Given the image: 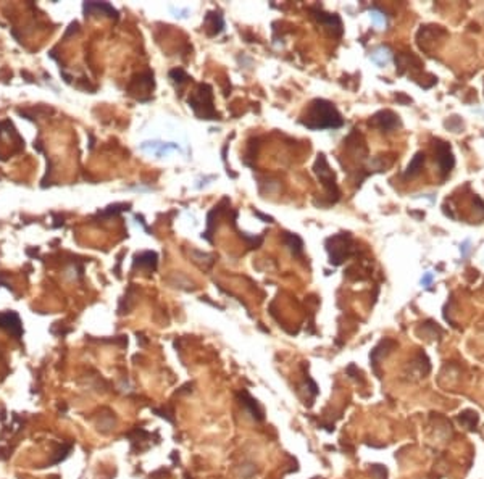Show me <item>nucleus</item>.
<instances>
[{
	"label": "nucleus",
	"instance_id": "1",
	"mask_svg": "<svg viewBox=\"0 0 484 479\" xmlns=\"http://www.w3.org/2000/svg\"><path fill=\"white\" fill-rule=\"evenodd\" d=\"M300 123L309 129L318 131L328 128H341L344 124V120L331 102L325 99H315L307 108V113L300 118Z\"/></svg>",
	"mask_w": 484,
	"mask_h": 479
},
{
	"label": "nucleus",
	"instance_id": "2",
	"mask_svg": "<svg viewBox=\"0 0 484 479\" xmlns=\"http://www.w3.org/2000/svg\"><path fill=\"white\" fill-rule=\"evenodd\" d=\"M189 105L200 120H220V115L213 108V90L208 84H199L189 97Z\"/></svg>",
	"mask_w": 484,
	"mask_h": 479
},
{
	"label": "nucleus",
	"instance_id": "3",
	"mask_svg": "<svg viewBox=\"0 0 484 479\" xmlns=\"http://www.w3.org/2000/svg\"><path fill=\"white\" fill-rule=\"evenodd\" d=\"M326 249L329 252V261L332 265H341L352 250L350 234H337L326 240Z\"/></svg>",
	"mask_w": 484,
	"mask_h": 479
},
{
	"label": "nucleus",
	"instance_id": "4",
	"mask_svg": "<svg viewBox=\"0 0 484 479\" xmlns=\"http://www.w3.org/2000/svg\"><path fill=\"white\" fill-rule=\"evenodd\" d=\"M313 170H315L316 176H318V179L321 181V184L325 186V189L328 190V194L334 195L336 200L339 199V189H337V184H336V174L332 173V170L329 168V165H328L325 154L318 155Z\"/></svg>",
	"mask_w": 484,
	"mask_h": 479
},
{
	"label": "nucleus",
	"instance_id": "5",
	"mask_svg": "<svg viewBox=\"0 0 484 479\" xmlns=\"http://www.w3.org/2000/svg\"><path fill=\"white\" fill-rule=\"evenodd\" d=\"M436 154H437V163H439L441 173H442L444 178H446V176L450 173V170L453 168V163H455V160H453V154L450 150V145L437 140Z\"/></svg>",
	"mask_w": 484,
	"mask_h": 479
},
{
	"label": "nucleus",
	"instance_id": "6",
	"mask_svg": "<svg viewBox=\"0 0 484 479\" xmlns=\"http://www.w3.org/2000/svg\"><path fill=\"white\" fill-rule=\"evenodd\" d=\"M370 123H373L381 131H386L387 133V131H392L394 128H397V126L400 124V120L396 113H392L391 110H382V112L376 113L375 117H373Z\"/></svg>",
	"mask_w": 484,
	"mask_h": 479
},
{
	"label": "nucleus",
	"instance_id": "7",
	"mask_svg": "<svg viewBox=\"0 0 484 479\" xmlns=\"http://www.w3.org/2000/svg\"><path fill=\"white\" fill-rule=\"evenodd\" d=\"M225 28V21H223V17L216 12H208L205 17V31L208 36H216L223 31Z\"/></svg>",
	"mask_w": 484,
	"mask_h": 479
},
{
	"label": "nucleus",
	"instance_id": "8",
	"mask_svg": "<svg viewBox=\"0 0 484 479\" xmlns=\"http://www.w3.org/2000/svg\"><path fill=\"white\" fill-rule=\"evenodd\" d=\"M0 323H3V327L10 332H13L15 336L21 334V323H19V318L17 313H3L0 315Z\"/></svg>",
	"mask_w": 484,
	"mask_h": 479
},
{
	"label": "nucleus",
	"instance_id": "9",
	"mask_svg": "<svg viewBox=\"0 0 484 479\" xmlns=\"http://www.w3.org/2000/svg\"><path fill=\"white\" fill-rule=\"evenodd\" d=\"M145 266L149 271H155V268H157V254L155 252H144V254H140V255H136V258H134V266Z\"/></svg>",
	"mask_w": 484,
	"mask_h": 479
},
{
	"label": "nucleus",
	"instance_id": "10",
	"mask_svg": "<svg viewBox=\"0 0 484 479\" xmlns=\"http://www.w3.org/2000/svg\"><path fill=\"white\" fill-rule=\"evenodd\" d=\"M284 240H286L287 247H289V249L292 250V254H294V255H300L302 254V250H304V242H302V239L299 238V236L292 234V233H286Z\"/></svg>",
	"mask_w": 484,
	"mask_h": 479
},
{
	"label": "nucleus",
	"instance_id": "11",
	"mask_svg": "<svg viewBox=\"0 0 484 479\" xmlns=\"http://www.w3.org/2000/svg\"><path fill=\"white\" fill-rule=\"evenodd\" d=\"M423 163H425V154L418 152V154L415 155V157L412 158L410 163H408V166H407L405 178H408V176H415V174L420 173V170H421Z\"/></svg>",
	"mask_w": 484,
	"mask_h": 479
},
{
	"label": "nucleus",
	"instance_id": "12",
	"mask_svg": "<svg viewBox=\"0 0 484 479\" xmlns=\"http://www.w3.org/2000/svg\"><path fill=\"white\" fill-rule=\"evenodd\" d=\"M170 78L174 81V83H179V84H183L186 83V81L189 79V76L186 74L184 69H181V68H176V69H171L170 71Z\"/></svg>",
	"mask_w": 484,
	"mask_h": 479
},
{
	"label": "nucleus",
	"instance_id": "13",
	"mask_svg": "<svg viewBox=\"0 0 484 479\" xmlns=\"http://www.w3.org/2000/svg\"><path fill=\"white\" fill-rule=\"evenodd\" d=\"M446 126L449 129H452L453 133H458V131H460V126H462V120L458 117H452V118H449Z\"/></svg>",
	"mask_w": 484,
	"mask_h": 479
},
{
	"label": "nucleus",
	"instance_id": "14",
	"mask_svg": "<svg viewBox=\"0 0 484 479\" xmlns=\"http://www.w3.org/2000/svg\"><path fill=\"white\" fill-rule=\"evenodd\" d=\"M431 281H432V274H431V273H426V274H425V278L421 279V284L428 287V286L431 284Z\"/></svg>",
	"mask_w": 484,
	"mask_h": 479
}]
</instances>
